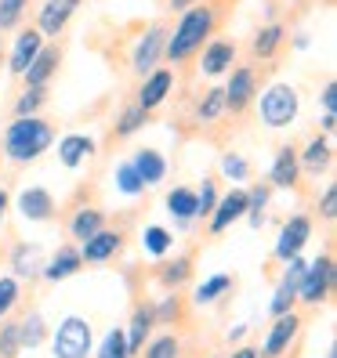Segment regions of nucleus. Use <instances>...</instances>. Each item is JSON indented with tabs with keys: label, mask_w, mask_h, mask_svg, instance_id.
<instances>
[{
	"label": "nucleus",
	"mask_w": 337,
	"mask_h": 358,
	"mask_svg": "<svg viewBox=\"0 0 337 358\" xmlns=\"http://www.w3.org/2000/svg\"><path fill=\"white\" fill-rule=\"evenodd\" d=\"M40 48H44V36H40L36 29H22L15 36V44H11V55H8V69L15 76H22L29 69V62L40 55Z\"/></svg>",
	"instance_id": "16"
},
{
	"label": "nucleus",
	"mask_w": 337,
	"mask_h": 358,
	"mask_svg": "<svg viewBox=\"0 0 337 358\" xmlns=\"http://www.w3.org/2000/svg\"><path fill=\"white\" fill-rule=\"evenodd\" d=\"M221 174H225L228 181L243 185V181L250 178V163H247L243 156H236V152H228V156H221Z\"/></svg>",
	"instance_id": "40"
},
{
	"label": "nucleus",
	"mask_w": 337,
	"mask_h": 358,
	"mask_svg": "<svg viewBox=\"0 0 337 358\" xmlns=\"http://www.w3.org/2000/svg\"><path fill=\"white\" fill-rule=\"evenodd\" d=\"M301 178V166H298V149L294 145H283V149L276 152V159H272V171H268V181L276 188H294Z\"/></svg>",
	"instance_id": "18"
},
{
	"label": "nucleus",
	"mask_w": 337,
	"mask_h": 358,
	"mask_svg": "<svg viewBox=\"0 0 337 358\" xmlns=\"http://www.w3.org/2000/svg\"><path fill=\"white\" fill-rule=\"evenodd\" d=\"M326 358H337V355H333V348H330V351H326Z\"/></svg>",
	"instance_id": "53"
},
{
	"label": "nucleus",
	"mask_w": 337,
	"mask_h": 358,
	"mask_svg": "<svg viewBox=\"0 0 337 358\" xmlns=\"http://www.w3.org/2000/svg\"><path fill=\"white\" fill-rule=\"evenodd\" d=\"M312 239V221L305 214H294L283 228H280V239H276V261H294V257H301V250L305 243Z\"/></svg>",
	"instance_id": "6"
},
{
	"label": "nucleus",
	"mask_w": 337,
	"mask_h": 358,
	"mask_svg": "<svg viewBox=\"0 0 337 358\" xmlns=\"http://www.w3.org/2000/svg\"><path fill=\"white\" fill-rule=\"evenodd\" d=\"M333 127H337V116L326 113V116H323V131H333Z\"/></svg>",
	"instance_id": "52"
},
{
	"label": "nucleus",
	"mask_w": 337,
	"mask_h": 358,
	"mask_svg": "<svg viewBox=\"0 0 337 358\" xmlns=\"http://www.w3.org/2000/svg\"><path fill=\"white\" fill-rule=\"evenodd\" d=\"M58 62H62V51L58 48H40V55L29 62V69L22 73V80H26V87H40L44 91L48 87V80L55 76V69H58Z\"/></svg>",
	"instance_id": "17"
},
{
	"label": "nucleus",
	"mask_w": 337,
	"mask_h": 358,
	"mask_svg": "<svg viewBox=\"0 0 337 358\" xmlns=\"http://www.w3.org/2000/svg\"><path fill=\"white\" fill-rule=\"evenodd\" d=\"M214 203H218V185L214 181H203L200 192H196V217H210Z\"/></svg>",
	"instance_id": "43"
},
{
	"label": "nucleus",
	"mask_w": 337,
	"mask_h": 358,
	"mask_svg": "<svg viewBox=\"0 0 337 358\" xmlns=\"http://www.w3.org/2000/svg\"><path fill=\"white\" fill-rule=\"evenodd\" d=\"M323 109H326V113H333V109H337V83H333V80L323 87Z\"/></svg>",
	"instance_id": "47"
},
{
	"label": "nucleus",
	"mask_w": 337,
	"mask_h": 358,
	"mask_svg": "<svg viewBox=\"0 0 337 358\" xmlns=\"http://www.w3.org/2000/svg\"><path fill=\"white\" fill-rule=\"evenodd\" d=\"M131 166H135V174L142 178V185H160L163 174H167V159L156 149H138L135 159H131Z\"/></svg>",
	"instance_id": "22"
},
{
	"label": "nucleus",
	"mask_w": 337,
	"mask_h": 358,
	"mask_svg": "<svg viewBox=\"0 0 337 358\" xmlns=\"http://www.w3.org/2000/svg\"><path fill=\"white\" fill-rule=\"evenodd\" d=\"M298 329H301V319H298L294 311H290V315H280L276 326L268 329V336H265V344H261V351H258V355H265V358H280V355L294 344Z\"/></svg>",
	"instance_id": "14"
},
{
	"label": "nucleus",
	"mask_w": 337,
	"mask_h": 358,
	"mask_svg": "<svg viewBox=\"0 0 337 358\" xmlns=\"http://www.w3.org/2000/svg\"><path fill=\"white\" fill-rule=\"evenodd\" d=\"M120 246H123V236L120 231H95L91 239H83L80 243V261H88V264H105V261H113L120 254Z\"/></svg>",
	"instance_id": "11"
},
{
	"label": "nucleus",
	"mask_w": 337,
	"mask_h": 358,
	"mask_svg": "<svg viewBox=\"0 0 337 358\" xmlns=\"http://www.w3.org/2000/svg\"><path fill=\"white\" fill-rule=\"evenodd\" d=\"M116 188H120L123 196H142V192H145V185H142V178L135 174V166H131V159L116 166Z\"/></svg>",
	"instance_id": "37"
},
{
	"label": "nucleus",
	"mask_w": 337,
	"mask_h": 358,
	"mask_svg": "<svg viewBox=\"0 0 337 358\" xmlns=\"http://www.w3.org/2000/svg\"><path fill=\"white\" fill-rule=\"evenodd\" d=\"M221 113H225V94H221V87H210L196 105V116L200 120H218Z\"/></svg>",
	"instance_id": "36"
},
{
	"label": "nucleus",
	"mask_w": 337,
	"mask_h": 358,
	"mask_svg": "<svg viewBox=\"0 0 337 358\" xmlns=\"http://www.w3.org/2000/svg\"><path fill=\"white\" fill-rule=\"evenodd\" d=\"M142 246H145V254H149V257H167V254H171V246H174V236L163 224H149L142 231Z\"/></svg>",
	"instance_id": "27"
},
{
	"label": "nucleus",
	"mask_w": 337,
	"mask_h": 358,
	"mask_svg": "<svg viewBox=\"0 0 337 358\" xmlns=\"http://www.w3.org/2000/svg\"><path fill=\"white\" fill-rule=\"evenodd\" d=\"M153 315H156V322H171L174 315H178V301H174V297L160 301V308H153Z\"/></svg>",
	"instance_id": "45"
},
{
	"label": "nucleus",
	"mask_w": 337,
	"mask_h": 358,
	"mask_svg": "<svg viewBox=\"0 0 337 358\" xmlns=\"http://www.w3.org/2000/svg\"><path fill=\"white\" fill-rule=\"evenodd\" d=\"M15 301H18V282L11 275H0V319L15 308Z\"/></svg>",
	"instance_id": "44"
},
{
	"label": "nucleus",
	"mask_w": 337,
	"mask_h": 358,
	"mask_svg": "<svg viewBox=\"0 0 337 358\" xmlns=\"http://www.w3.org/2000/svg\"><path fill=\"white\" fill-rule=\"evenodd\" d=\"M337 217V188L330 185L323 192V221H333Z\"/></svg>",
	"instance_id": "46"
},
{
	"label": "nucleus",
	"mask_w": 337,
	"mask_h": 358,
	"mask_svg": "<svg viewBox=\"0 0 337 358\" xmlns=\"http://www.w3.org/2000/svg\"><path fill=\"white\" fill-rule=\"evenodd\" d=\"M80 254L73 246H58V254L48 261V268H44V279L48 282H62V279H69V275H76L80 271Z\"/></svg>",
	"instance_id": "23"
},
{
	"label": "nucleus",
	"mask_w": 337,
	"mask_h": 358,
	"mask_svg": "<svg viewBox=\"0 0 337 358\" xmlns=\"http://www.w3.org/2000/svg\"><path fill=\"white\" fill-rule=\"evenodd\" d=\"M330 159H333L330 138H312V141L305 145V152H298V166H301V171H308V174L330 171Z\"/></svg>",
	"instance_id": "21"
},
{
	"label": "nucleus",
	"mask_w": 337,
	"mask_h": 358,
	"mask_svg": "<svg viewBox=\"0 0 337 358\" xmlns=\"http://www.w3.org/2000/svg\"><path fill=\"white\" fill-rule=\"evenodd\" d=\"M91 344H95L91 322L80 319V315H66V319L58 322V329L51 333L55 358H88L91 355Z\"/></svg>",
	"instance_id": "4"
},
{
	"label": "nucleus",
	"mask_w": 337,
	"mask_h": 358,
	"mask_svg": "<svg viewBox=\"0 0 337 358\" xmlns=\"http://www.w3.org/2000/svg\"><path fill=\"white\" fill-rule=\"evenodd\" d=\"M102 224H105V214L102 210H95V206H80L76 214H73V221H69V231H73V239H91L95 231H102Z\"/></svg>",
	"instance_id": "24"
},
{
	"label": "nucleus",
	"mask_w": 337,
	"mask_h": 358,
	"mask_svg": "<svg viewBox=\"0 0 337 358\" xmlns=\"http://www.w3.org/2000/svg\"><path fill=\"white\" fill-rule=\"evenodd\" d=\"M243 336H247V326H233V329H228V341H243Z\"/></svg>",
	"instance_id": "50"
},
{
	"label": "nucleus",
	"mask_w": 337,
	"mask_h": 358,
	"mask_svg": "<svg viewBox=\"0 0 337 358\" xmlns=\"http://www.w3.org/2000/svg\"><path fill=\"white\" fill-rule=\"evenodd\" d=\"M11 271H15V275H22V279L36 275V271H40V246L36 243H18L15 254H11Z\"/></svg>",
	"instance_id": "25"
},
{
	"label": "nucleus",
	"mask_w": 337,
	"mask_h": 358,
	"mask_svg": "<svg viewBox=\"0 0 337 358\" xmlns=\"http://www.w3.org/2000/svg\"><path fill=\"white\" fill-rule=\"evenodd\" d=\"M8 203H11V196L4 192V188H0V221H4V214H8Z\"/></svg>",
	"instance_id": "49"
},
{
	"label": "nucleus",
	"mask_w": 337,
	"mask_h": 358,
	"mask_svg": "<svg viewBox=\"0 0 337 358\" xmlns=\"http://www.w3.org/2000/svg\"><path fill=\"white\" fill-rule=\"evenodd\" d=\"M153 322H156V315H153V308H149V304L138 308V311L131 315L128 329H123V341H128V355H131V358L145 348V341H149V333H153Z\"/></svg>",
	"instance_id": "20"
},
{
	"label": "nucleus",
	"mask_w": 337,
	"mask_h": 358,
	"mask_svg": "<svg viewBox=\"0 0 337 358\" xmlns=\"http://www.w3.org/2000/svg\"><path fill=\"white\" fill-rule=\"evenodd\" d=\"M171 87H174V73H167V69H153L149 76L142 80V87H138V101H135V105H142L145 113H153L156 105H163V101H167Z\"/></svg>",
	"instance_id": "15"
},
{
	"label": "nucleus",
	"mask_w": 337,
	"mask_h": 358,
	"mask_svg": "<svg viewBox=\"0 0 337 358\" xmlns=\"http://www.w3.org/2000/svg\"><path fill=\"white\" fill-rule=\"evenodd\" d=\"M188 271H193V261H188V257H174V261H167L160 268V279H163V286H181L188 279Z\"/></svg>",
	"instance_id": "35"
},
{
	"label": "nucleus",
	"mask_w": 337,
	"mask_h": 358,
	"mask_svg": "<svg viewBox=\"0 0 337 358\" xmlns=\"http://www.w3.org/2000/svg\"><path fill=\"white\" fill-rule=\"evenodd\" d=\"M18 206V214H22L26 221H51L55 217V196L48 192V188H40V185H29L18 192L15 199Z\"/></svg>",
	"instance_id": "12"
},
{
	"label": "nucleus",
	"mask_w": 337,
	"mask_h": 358,
	"mask_svg": "<svg viewBox=\"0 0 337 358\" xmlns=\"http://www.w3.org/2000/svg\"><path fill=\"white\" fill-rule=\"evenodd\" d=\"M228 358H258V348H240V351H233Z\"/></svg>",
	"instance_id": "48"
},
{
	"label": "nucleus",
	"mask_w": 337,
	"mask_h": 358,
	"mask_svg": "<svg viewBox=\"0 0 337 358\" xmlns=\"http://www.w3.org/2000/svg\"><path fill=\"white\" fill-rule=\"evenodd\" d=\"M210 29H214V8H207V4L185 8V15L178 18V26H174V33L167 36L163 55L171 58V62L193 58V55L207 44V40H210Z\"/></svg>",
	"instance_id": "1"
},
{
	"label": "nucleus",
	"mask_w": 337,
	"mask_h": 358,
	"mask_svg": "<svg viewBox=\"0 0 337 358\" xmlns=\"http://www.w3.org/2000/svg\"><path fill=\"white\" fill-rule=\"evenodd\" d=\"M22 351V333H18V322H4L0 326V358H15Z\"/></svg>",
	"instance_id": "38"
},
{
	"label": "nucleus",
	"mask_w": 337,
	"mask_h": 358,
	"mask_svg": "<svg viewBox=\"0 0 337 358\" xmlns=\"http://www.w3.org/2000/svg\"><path fill=\"white\" fill-rule=\"evenodd\" d=\"M76 8H80V0H44V8H40V15H36V33L40 36H58L69 26Z\"/></svg>",
	"instance_id": "10"
},
{
	"label": "nucleus",
	"mask_w": 337,
	"mask_h": 358,
	"mask_svg": "<svg viewBox=\"0 0 337 358\" xmlns=\"http://www.w3.org/2000/svg\"><path fill=\"white\" fill-rule=\"evenodd\" d=\"M298 91L290 87V83H272V87L261 91V101H258V113H261V123L272 131H283L290 127L294 120H298Z\"/></svg>",
	"instance_id": "3"
},
{
	"label": "nucleus",
	"mask_w": 337,
	"mask_h": 358,
	"mask_svg": "<svg viewBox=\"0 0 337 358\" xmlns=\"http://www.w3.org/2000/svg\"><path fill=\"white\" fill-rule=\"evenodd\" d=\"M145 123H149V113L142 109V105H128V109L120 113V120H116V134H123V138H131L135 131H142Z\"/></svg>",
	"instance_id": "33"
},
{
	"label": "nucleus",
	"mask_w": 337,
	"mask_h": 358,
	"mask_svg": "<svg viewBox=\"0 0 337 358\" xmlns=\"http://www.w3.org/2000/svg\"><path fill=\"white\" fill-rule=\"evenodd\" d=\"M44 105V91L40 87H26L15 101V116H36V109Z\"/></svg>",
	"instance_id": "42"
},
{
	"label": "nucleus",
	"mask_w": 337,
	"mask_h": 358,
	"mask_svg": "<svg viewBox=\"0 0 337 358\" xmlns=\"http://www.w3.org/2000/svg\"><path fill=\"white\" fill-rule=\"evenodd\" d=\"M55 141V127L40 116H15L11 127L4 131V152L11 163H33L44 156Z\"/></svg>",
	"instance_id": "2"
},
{
	"label": "nucleus",
	"mask_w": 337,
	"mask_h": 358,
	"mask_svg": "<svg viewBox=\"0 0 337 358\" xmlns=\"http://www.w3.org/2000/svg\"><path fill=\"white\" fill-rule=\"evenodd\" d=\"M268 199H272V188L268 185H254L247 192V221H250V228H261V214H265V206H268Z\"/></svg>",
	"instance_id": "28"
},
{
	"label": "nucleus",
	"mask_w": 337,
	"mask_h": 358,
	"mask_svg": "<svg viewBox=\"0 0 337 358\" xmlns=\"http://www.w3.org/2000/svg\"><path fill=\"white\" fill-rule=\"evenodd\" d=\"M95 138H88V134H66L58 141V159H62V166H69V171H76V166L83 163V159H91L95 156Z\"/></svg>",
	"instance_id": "19"
},
{
	"label": "nucleus",
	"mask_w": 337,
	"mask_h": 358,
	"mask_svg": "<svg viewBox=\"0 0 337 358\" xmlns=\"http://www.w3.org/2000/svg\"><path fill=\"white\" fill-rule=\"evenodd\" d=\"M280 44H283V26H265L254 36V55L258 58H272L280 51Z\"/></svg>",
	"instance_id": "31"
},
{
	"label": "nucleus",
	"mask_w": 337,
	"mask_h": 358,
	"mask_svg": "<svg viewBox=\"0 0 337 358\" xmlns=\"http://www.w3.org/2000/svg\"><path fill=\"white\" fill-rule=\"evenodd\" d=\"M29 0H0V29H15L26 15Z\"/></svg>",
	"instance_id": "41"
},
{
	"label": "nucleus",
	"mask_w": 337,
	"mask_h": 358,
	"mask_svg": "<svg viewBox=\"0 0 337 358\" xmlns=\"http://www.w3.org/2000/svg\"><path fill=\"white\" fill-rule=\"evenodd\" d=\"M294 304H298V286L283 279V282L276 286V293H272V304H268V311L280 319V315H290V311H294Z\"/></svg>",
	"instance_id": "32"
},
{
	"label": "nucleus",
	"mask_w": 337,
	"mask_h": 358,
	"mask_svg": "<svg viewBox=\"0 0 337 358\" xmlns=\"http://www.w3.org/2000/svg\"><path fill=\"white\" fill-rule=\"evenodd\" d=\"M333 275H337V268H333L330 254H319L315 261H308L305 271H301V282H298V301H305V304L326 301V293L333 286Z\"/></svg>",
	"instance_id": "5"
},
{
	"label": "nucleus",
	"mask_w": 337,
	"mask_h": 358,
	"mask_svg": "<svg viewBox=\"0 0 337 358\" xmlns=\"http://www.w3.org/2000/svg\"><path fill=\"white\" fill-rule=\"evenodd\" d=\"M142 351H145V358H181V344H178L174 333L156 336V341L149 348H142Z\"/></svg>",
	"instance_id": "34"
},
{
	"label": "nucleus",
	"mask_w": 337,
	"mask_h": 358,
	"mask_svg": "<svg viewBox=\"0 0 337 358\" xmlns=\"http://www.w3.org/2000/svg\"><path fill=\"white\" fill-rule=\"evenodd\" d=\"M163 44H167V33H163V26H149V29H145V36L135 44V55H131V66H135V73L149 76V73L156 69V62L163 58Z\"/></svg>",
	"instance_id": "8"
},
{
	"label": "nucleus",
	"mask_w": 337,
	"mask_h": 358,
	"mask_svg": "<svg viewBox=\"0 0 337 358\" xmlns=\"http://www.w3.org/2000/svg\"><path fill=\"white\" fill-rule=\"evenodd\" d=\"M233 62H236V44L233 40H210V44L203 48V55H200V73L210 76V80H218V76H225L228 69H233Z\"/></svg>",
	"instance_id": "13"
},
{
	"label": "nucleus",
	"mask_w": 337,
	"mask_h": 358,
	"mask_svg": "<svg viewBox=\"0 0 337 358\" xmlns=\"http://www.w3.org/2000/svg\"><path fill=\"white\" fill-rule=\"evenodd\" d=\"M254 69L250 66H240V69H233V76H228V83L221 87V94H225V113H243L250 101H254Z\"/></svg>",
	"instance_id": "7"
},
{
	"label": "nucleus",
	"mask_w": 337,
	"mask_h": 358,
	"mask_svg": "<svg viewBox=\"0 0 337 358\" xmlns=\"http://www.w3.org/2000/svg\"><path fill=\"white\" fill-rule=\"evenodd\" d=\"M240 217H247V192L243 188H233V192H225L214 203V210H210V231L221 236V231H228Z\"/></svg>",
	"instance_id": "9"
},
{
	"label": "nucleus",
	"mask_w": 337,
	"mask_h": 358,
	"mask_svg": "<svg viewBox=\"0 0 337 358\" xmlns=\"http://www.w3.org/2000/svg\"><path fill=\"white\" fill-rule=\"evenodd\" d=\"M233 289V275H210L207 282H200L196 286V304H214L218 297H225V293Z\"/></svg>",
	"instance_id": "30"
},
{
	"label": "nucleus",
	"mask_w": 337,
	"mask_h": 358,
	"mask_svg": "<svg viewBox=\"0 0 337 358\" xmlns=\"http://www.w3.org/2000/svg\"><path fill=\"white\" fill-rule=\"evenodd\" d=\"M18 333H22V348H40L44 344V333H48V326H44V315L40 311H29L22 322H18Z\"/></svg>",
	"instance_id": "29"
},
{
	"label": "nucleus",
	"mask_w": 337,
	"mask_h": 358,
	"mask_svg": "<svg viewBox=\"0 0 337 358\" xmlns=\"http://www.w3.org/2000/svg\"><path fill=\"white\" fill-rule=\"evenodd\" d=\"M193 4H200V0H171V8H178V11H185V8H193Z\"/></svg>",
	"instance_id": "51"
},
{
	"label": "nucleus",
	"mask_w": 337,
	"mask_h": 358,
	"mask_svg": "<svg viewBox=\"0 0 337 358\" xmlns=\"http://www.w3.org/2000/svg\"><path fill=\"white\" fill-rule=\"evenodd\" d=\"M98 358H131L128 355V341H123V329H109L105 341L98 348Z\"/></svg>",
	"instance_id": "39"
},
{
	"label": "nucleus",
	"mask_w": 337,
	"mask_h": 358,
	"mask_svg": "<svg viewBox=\"0 0 337 358\" xmlns=\"http://www.w3.org/2000/svg\"><path fill=\"white\" fill-rule=\"evenodd\" d=\"M167 210L178 217V224L185 228L188 221L196 217V192L193 188H171V196H167Z\"/></svg>",
	"instance_id": "26"
}]
</instances>
